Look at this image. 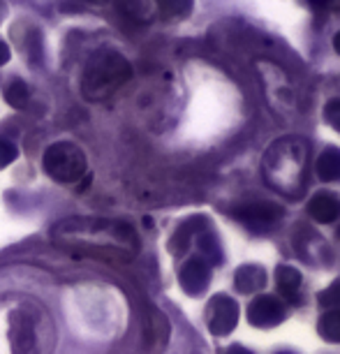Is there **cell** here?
<instances>
[{
    "label": "cell",
    "instance_id": "cell-22",
    "mask_svg": "<svg viewBox=\"0 0 340 354\" xmlns=\"http://www.w3.org/2000/svg\"><path fill=\"white\" fill-rule=\"evenodd\" d=\"M308 3H310V5H312V8H315V10H324L326 5L331 3V0H308Z\"/></svg>",
    "mask_w": 340,
    "mask_h": 354
},
{
    "label": "cell",
    "instance_id": "cell-18",
    "mask_svg": "<svg viewBox=\"0 0 340 354\" xmlns=\"http://www.w3.org/2000/svg\"><path fill=\"white\" fill-rule=\"evenodd\" d=\"M319 306L326 310L340 308V280H336L329 290H324L322 294H319Z\"/></svg>",
    "mask_w": 340,
    "mask_h": 354
},
{
    "label": "cell",
    "instance_id": "cell-6",
    "mask_svg": "<svg viewBox=\"0 0 340 354\" xmlns=\"http://www.w3.org/2000/svg\"><path fill=\"white\" fill-rule=\"evenodd\" d=\"M236 319H238V310L232 299L227 297L213 299L209 306V326L216 336H227V333L234 329Z\"/></svg>",
    "mask_w": 340,
    "mask_h": 354
},
{
    "label": "cell",
    "instance_id": "cell-3",
    "mask_svg": "<svg viewBox=\"0 0 340 354\" xmlns=\"http://www.w3.org/2000/svg\"><path fill=\"white\" fill-rule=\"evenodd\" d=\"M44 171L58 183H75L86 174V156L77 144H51L42 158Z\"/></svg>",
    "mask_w": 340,
    "mask_h": 354
},
{
    "label": "cell",
    "instance_id": "cell-20",
    "mask_svg": "<svg viewBox=\"0 0 340 354\" xmlns=\"http://www.w3.org/2000/svg\"><path fill=\"white\" fill-rule=\"evenodd\" d=\"M326 121L336 130H340V100H331L329 106H326Z\"/></svg>",
    "mask_w": 340,
    "mask_h": 354
},
{
    "label": "cell",
    "instance_id": "cell-4",
    "mask_svg": "<svg viewBox=\"0 0 340 354\" xmlns=\"http://www.w3.org/2000/svg\"><path fill=\"white\" fill-rule=\"evenodd\" d=\"M10 345L15 354H39L37 317L26 310H17L10 322Z\"/></svg>",
    "mask_w": 340,
    "mask_h": 354
},
{
    "label": "cell",
    "instance_id": "cell-12",
    "mask_svg": "<svg viewBox=\"0 0 340 354\" xmlns=\"http://www.w3.org/2000/svg\"><path fill=\"white\" fill-rule=\"evenodd\" d=\"M116 8L135 24H149L153 19V0H116Z\"/></svg>",
    "mask_w": 340,
    "mask_h": 354
},
{
    "label": "cell",
    "instance_id": "cell-13",
    "mask_svg": "<svg viewBox=\"0 0 340 354\" xmlns=\"http://www.w3.org/2000/svg\"><path fill=\"white\" fill-rule=\"evenodd\" d=\"M266 285V276L259 266H241L236 273V287L241 290L243 294H250V292H259L264 290Z\"/></svg>",
    "mask_w": 340,
    "mask_h": 354
},
{
    "label": "cell",
    "instance_id": "cell-10",
    "mask_svg": "<svg viewBox=\"0 0 340 354\" xmlns=\"http://www.w3.org/2000/svg\"><path fill=\"white\" fill-rule=\"evenodd\" d=\"M181 285L188 294H202V290L209 285V266L202 259H190L181 271Z\"/></svg>",
    "mask_w": 340,
    "mask_h": 354
},
{
    "label": "cell",
    "instance_id": "cell-9",
    "mask_svg": "<svg viewBox=\"0 0 340 354\" xmlns=\"http://www.w3.org/2000/svg\"><path fill=\"white\" fill-rule=\"evenodd\" d=\"M308 213L317 223H333L336 218H340V199L333 192H317L310 199Z\"/></svg>",
    "mask_w": 340,
    "mask_h": 354
},
{
    "label": "cell",
    "instance_id": "cell-25",
    "mask_svg": "<svg viewBox=\"0 0 340 354\" xmlns=\"http://www.w3.org/2000/svg\"><path fill=\"white\" fill-rule=\"evenodd\" d=\"M91 3H95V5H104V3H109V0H91Z\"/></svg>",
    "mask_w": 340,
    "mask_h": 354
},
{
    "label": "cell",
    "instance_id": "cell-5",
    "mask_svg": "<svg viewBox=\"0 0 340 354\" xmlns=\"http://www.w3.org/2000/svg\"><path fill=\"white\" fill-rule=\"evenodd\" d=\"M257 70H259V77L262 82L269 86L266 88V95H269V102L271 104H280L278 109H290L292 106V86L285 77V72L273 65L269 61H259L257 63Z\"/></svg>",
    "mask_w": 340,
    "mask_h": 354
},
{
    "label": "cell",
    "instance_id": "cell-21",
    "mask_svg": "<svg viewBox=\"0 0 340 354\" xmlns=\"http://www.w3.org/2000/svg\"><path fill=\"white\" fill-rule=\"evenodd\" d=\"M8 61H10V49H8V44L0 42V65L8 63Z\"/></svg>",
    "mask_w": 340,
    "mask_h": 354
},
{
    "label": "cell",
    "instance_id": "cell-2",
    "mask_svg": "<svg viewBox=\"0 0 340 354\" xmlns=\"http://www.w3.org/2000/svg\"><path fill=\"white\" fill-rule=\"evenodd\" d=\"M305 160H308V149L301 139H283L266 153V178L283 195H299L303 190Z\"/></svg>",
    "mask_w": 340,
    "mask_h": 354
},
{
    "label": "cell",
    "instance_id": "cell-1",
    "mask_svg": "<svg viewBox=\"0 0 340 354\" xmlns=\"http://www.w3.org/2000/svg\"><path fill=\"white\" fill-rule=\"evenodd\" d=\"M132 77V65L118 51L102 49L88 58L82 75V95L88 102H102L128 84Z\"/></svg>",
    "mask_w": 340,
    "mask_h": 354
},
{
    "label": "cell",
    "instance_id": "cell-15",
    "mask_svg": "<svg viewBox=\"0 0 340 354\" xmlns=\"http://www.w3.org/2000/svg\"><path fill=\"white\" fill-rule=\"evenodd\" d=\"M319 336L331 340V343H340V308L326 310V315L319 319Z\"/></svg>",
    "mask_w": 340,
    "mask_h": 354
},
{
    "label": "cell",
    "instance_id": "cell-16",
    "mask_svg": "<svg viewBox=\"0 0 340 354\" xmlns=\"http://www.w3.org/2000/svg\"><path fill=\"white\" fill-rule=\"evenodd\" d=\"M28 97H30V91H28V86H26V82H21V79H15V82L5 88V100H8V104H12L15 109H21V106H26Z\"/></svg>",
    "mask_w": 340,
    "mask_h": 354
},
{
    "label": "cell",
    "instance_id": "cell-11",
    "mask_svg": "<svg viewBox=\"0 0 340 354\" xmlns=\"http://www.w3.org/2000/svg\"><path fill=\"white\" fill-rule=\"evenodd\" d=\"M276 285H278V292L283 294L285 299H290L292 304H301V297H299L301 276H299L296 269H290V266H278Z\"/></svg>",
    "mask_w": 340,
    "mask_h": 354
},
{
    "label": "cell",
    "instance_id": "cell-19",
    "mask_svg": "<svg viewBox=\"0 0 340 354\" xmlns=\"http://www.w3.org/2000/svg\"><path fill=\"white\" fill-rule=\"evenodd\" d=\"M17 158V146L10 144L8 139H0V169L8 167Z\"/></svg>",
    "mask_w": 340,
    "mask_h": 354
},
{
    "label": "cell",
    "instance_id": "cell-7",
    "mask_svg": "<svg viewBox=\"0 0 340 354\" xmlns=\"http://www.w3.org/2000/svg\"><path fill=\"white\" fill-rule=\"evenodd\" d=\"M285 306L276 297H259L250 304L248 317L255 326H273L285 319Z\"/></svg>",
    "mask_w": 340,
    "mask_h": 354
},
{
    "label": "cell",
    "instance_id": "cell-14",
    "mask_svg": "<svg viewBox=\"0 0 340 354\" xmlns=\"http://www.w3.org/2000/svg\"><path fill=\"white\" fill-rule=\"evenodd\" d=\"M317 176L322 181H340V151L329 149L322 153L317 162Z\"/></svg>",
    "mask_w": 340,
    "mask_h": 354
},
{
    "label": "cell",
    "instance_id": "cell-24",
    "mask_svg": "<svg viewBox=\"0 0 340 354\" xmlns=\"http://www.w3.org/2000/svg\"><path fill=\"white\" fill-rule=\"evenodd\" d=\"M333 46H336V51L340 53V32L336 35V39H333Z\"/></svg>",
    "mask_w": 340,
    "mask_h": 354
},
{
    "label": "cell",
    "instance_id": "cell-23",
    "mask_svg": "<svg viewBox=\"0 0 340 354\" xmlns=\"http://www.w3.org/2000/svg\"><path fill=\"white\" fill-rule=\"evenodd\" d=\"M227 354H250V352H248V350H243V347H232V350L227 352Z\"/></svg>",
    "mask_w": 340,
    "mask_h": 354
},
{
    "label": "cell",
    "instance_id": "cell-8",
    "mask_svg": "<svg viewBox=\"0 0 340 354\" xmlns=\"http://www.w3.org/2000/svg\"><path fill=\"white\" fill-rule=\"evenodd\" d=\"M280 216H283V209H280V206L262 204V202L236 209V218L241 220V223H248L252 230H264V227H269L271 223H276Z\"/></svg>",
    "mask_w": 340,
    "mask_h": 354
},
{
    "label": "cell",
    "instance_id": "cell-17",
    "mask_svg": "<svg viewBox=\"0 0 340 354\" xmlns=\"http://www.w3.org/2000/svg\"><path fill=\"white\" fill-rule=\"evenodd\" d=\"M158 5L160 15L167 19H176V17H185L190 12L192 0H153Z\"/></svg>",
    "mask_w": 340,
    "mask_h": 354
},
{
    "label": "cell",
    "instance_id": "cell-26",
    "mask_svg": "<svg viewBox=\"0 0 340 354\" xmlns=\"http://www.w3.org/2000/svg\"><path fill=\"white\" fill-rule=\"evenodd\" d=\"M333 10H338V12H340V0H336V5H333Z\"/></svg>",
    "mask_w": 340,
    "mask_h": 354
}]
</instances>
